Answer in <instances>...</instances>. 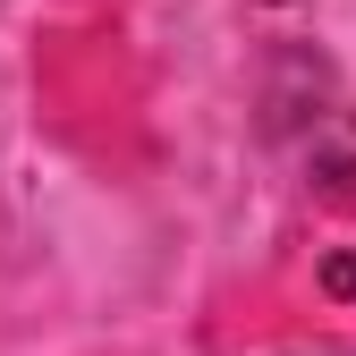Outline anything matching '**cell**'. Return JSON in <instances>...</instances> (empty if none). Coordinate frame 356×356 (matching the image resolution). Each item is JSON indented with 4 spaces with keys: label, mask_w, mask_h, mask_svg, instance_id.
Returning <instances> with one entry per match:
<instances>
[{
    "label": "cell",
    "mask_w": 356,
    "mask_h": 356,
    "mask_svg": "<svg viewBox=\"0 0 356 356\" xmlns=\"http://www.w3.org/2000/svg\"><path fill=\"white\" fill-rule=\"evenodd\" d=\"M323 297H356V246H339L323 263Z\"/></svg>",
    "instance_id": "obj_1"
}]
</instances>
